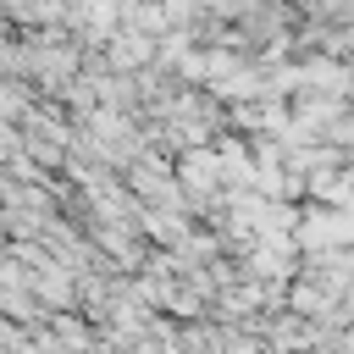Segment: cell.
I'll use <instances>...</instances> for the list:
<instances>
[{
	"instance_id": "2",
	"label": "cell",
	"mask_w": 354,
	"mask_h": 354,
	"mask_svg": "<svg viewBox=\"0 0 354 354\" xmlns=\"http://www.w3.org/2000/svg\"><path fill=\"white\" fill-rule=\"evenodd\" d=\"M155 50H160V39H149V33H138V28H116V33L105 39L100 61H105L111 72H149V66H155Z\"/></svg>"
},
{
	"instance_id": "1",
	"label": "cell",
	"mask_w": 354,
	"mask_h": 354,
	"mask_svg": "<svg viewBox=\"0 0 354 354\" xmlns=\"http://www.w3.org/2000/svg\"><path fill=\"white\" fill-rule=\"evenodd\" d=\"M293 243H299V254H321V249H354V210L299 205V221H293Z\"/></svg>"
},
{
	"instance_id": "3",
	"label": "cell",
	"mask_w": 354,
	"mask_h": 354,
	"mask_svg": "<svg viewBox=\"0 0 354 354\" xmlns=\"http://www.w3.org/2000/svg\"><path fill=\"white\" fill-rule=\"evenodd\" d=\"M0 122H28V88L22 83H0Z\"/></svg>"
}]
</instances>
